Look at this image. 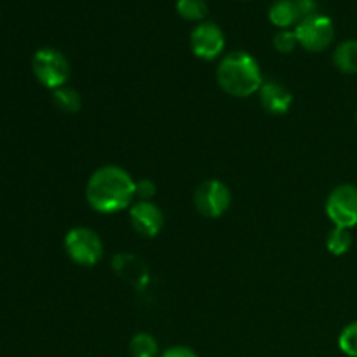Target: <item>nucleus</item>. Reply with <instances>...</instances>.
<instances>
[{
    "label": "nucleus",
    "instance_id": "412c9836",
    "mask_svg": "<svg viewBox=\"0 0 357 357\" xmlns=\"http://www.w3.org/2000/svg\"><path fill=\"white\" fill-rule=\"evenodd\" d=\"M160 357H199L192 349L185 347V345H174L169 347L166 352H162Z\"/></svg>",
    "mask_w": 357,
    "mask_h": 357
},
{
    "label": "nucleus",
    "instance_id": "1a4fd4ad",
    "mask_svg": "<svg viewBox=\"0 0 357 357\" xmlns=\"http://www.w3.org/2000/svg\"><path fill=\"white\" fill-rule=\"evenodd\" d=\"M129 220L132 229L143 237H157L164 227L162 211L152 201L132 202L129 208Z\"/></svg>",
    "mask_w": 357,
    "mask_h": 357
},
{
    "label": "nucleus",
    "instance_id": "6e6552de",
    "mask_svg": "<svg viewBox=\"0 0 357 357\" xmlns=\"http://www.w3.org/2000/svg\"><path fill=\"white\" fill-rule=\"evenodd\" d=\"M192 52L199 59L213 61L218 58L225 49V33L222 28L211 21H202L190 33Z\"/></svg>",
    "mask_w": 357,
    "mask_h": 357
},
{
    "label": "nucleus",
    "instance_id": "20e7f679",
    "mask_svg": "<svg viewBox=\"0 0 357 357\" xmlns=\"http://www.w3.org/2000/svg\"><path fill=\"white\" fill-rule=\"evenodd\" d=\"M31 68L38 82L47 89H59L70 77V63L61 51L52 47L38 49L31 59Z\"/></svg>",
    "mask_w": 357,
    "mask_h": 357
},
{
    "label": "nucleus",
    "instance_id": "2eb2a0df",
    "mask_svg": "<svg viewBox=\"0 0 357 357\" xmlns=\"http://www.w3.org/2000/svg\"><path fill=\"white\" fill-rule=\"evenodd\" d=\"M176 10L183 20L202 23L209 13V7L206 0H178Z\"/></svg>",
    "mask_w": 357,
    "mask_h": 357
},
{
    "label": "nucleus",
    "instance_id": "423d86ee",
    "mask_svg": "<svg viewBox=\"0 0 357 357\" xmlns=\"http://www.w3.org/2000/svg\"><path fill=\"white\" fill-rule=\"evenodd\" d=\"M194 204L206 218H220L232 204V192L223 181L206 180L195 190Z\"/></svg>",
    "mask_w": 357,
    "mask_h": 357
},
{
    "label": "nucleus",
    "instance_id": "0eeeda50",
    "mask_svg": "<svg viewBox=\"0 0 357 357\" xmlns=\"http://www.w3.org/2000/svg\"><path fill=\"white\" fill-rule=\"evenodd\" d=\"M326 215L335 227L349 229L357 225V187L345 183L328 195Z\"/></svg>",
    "mask_w": 357,
    "mask_h": 357
},
{
    "label": "nucleus",
    "instance_id": "ddd939ff",
    "mask_svg": "<svg viewBox=\"0 0 357 357\" xmlns=\"http://www.w3.org/2000/svg\"><path fill=\"white\" fill-rule=\"evenodd\" d=\"M131 357H160L157 340L149 333H138L129 342Z\"/></svg>",
    "mask_w": 357,
    "mask_h": 357
},
{
    "label": "nucleus",
    "instance_id": "a211bd4d",
    "mask_svg": "<svg viewBox=\"0 0 357 357\" xmlns=\"http://www.w3.org/2000/svg\"><path fill=\"white\" fill-rule=\"evenodd\" d=\"M274 47L281 54H289L298 47V38H296L295 30H281L274 37Z\"/></svg>",
    "mask_w": 357,
    "mask_h": 357
},
{
    "label": "nucleus",
    "instance_id": "9b49d317",
    "mask_svg": "<svg viewBox=\"0 0 357 357\" xmlns=\"http://www.w3.org/2000/svg\"><path fill=\"white\" fill-rule=\"evenodd\" d=\"M268 20L281 30H289L300 23V14L296 10L295 0H275L268 9Z\"/></svg>",
    "mask_w": 357,
    "mask_h": 357
},
{
    "label": "nucleus",
    "instance_id": "f3484780",
    "mask_svg": "<svg viewBox=\"0 0 357 357\" xmlns=\"http://www.w3.org/2000/svg\"><path fill=\"white\" fill-rule=\"evenodd\" d=\"M338 347L349 357H357V321L347 324L338 337Z\"/></svg>",
    "mask_w": 357,
    "mask_h": 357
},
{
    "label": "nucleus",
    "instance_id": "6ab92c4d",
    "mask_svg": "<svg viewBox=\"0 0 357 357\" xmlns=\"http://www.w3.org/2000/svg\"><path fill=\"white\" fill-rule=\"evenodd\" d=\"M155 190V183L149 178H142V180L136 181V197H138V201H152Z\"/></svg>",
    "mask_w": 357,
    "mask_h": 357
},
{
    "label": "nucleus",
    "instance_id": "9d476101",
    "mask_svg": "<svg viewBox=\"0 0 357 357\" xmlns=\"http://www.w3.org/2000/svg\"><path fill=\"white\" fill-rule=\"evenodd\" d=\"M258 94H260L261 107L272 115L286 114L293 103L291 91L278 80H264Z\"/></svg>",
    "mask_w": 357,
    "mask_h": 357
},
{
    "label": "nucleus",
    "instance_id": "4468645a",
    "mask_svg": "<svg viewBox=\"0 0 357 357\" xmlns=\"http://www.w3.org/2000/svg\"><path fill=\"white\" fill-rule=\"evenodd\" d=\"M52 101L65 114H77L80 110V107H82L80 94L75 89H70V87L65 86L52 91Z\"/></svg>",
    "mask_w": 357,
    "mask_h": 357
},
{
    "label": "nucleus",
    "instance_id": "dca6fc26",
    "mask_svg": "<svg viewBox=\"0 0 357 357\" xmlns=\"http://www.w3.org/2000/svg\"><path fill=\"white\" fill-rule=\"evenodd\" d=\"M326 248L331 255L335 257H342V255L349 253L352 248V236L349 229H342V227H335L326 237Z\"/></svg>",
    "mask_w": 357,
    "mask_h": 357
},
{
    "label": "nucleus",
    "instance_id": "f8f14e48",
    "mask_svg": "<svg viewBox=\"0 0 357 357\" xmlns=\"http://www.w3.org/2000/svg\"><path fill=\"white\" fill-rule=\"evenodd\" d=\"M333 63L342 73L356 75L357 73V38L345 40L335 49Z\"/></svg>",
    "mask_w": 357,
    "mask_h": 357
},
{
    "label": "nucleus",
    "instance_id": "aec40b11",
    "mask_svg": "<svg viewBox=\"0 0 357 357\" xmlns=\"http://www.w3.org/2000/svg\"><path fill=\"white\" fill-rule=\"evenodd\" d=\"M295 6L300 14V21L316 14V0H295Z\"/></svg>",
    "mask_w": 357,
    "mask_h": 357
},
{
    "label": "nucleus",
    "instance_id": "39448f33",
    "mask_svg": "<svg viewBox=\"0 0 357 357\" xmlns=\"http://www.w3.org/2000/svg\"><path fill=\"white\" fill-rule=\"evenodd\" d=\"M295 35L298 38V45L305 51L323 52L333 44L335 24L328 16L316 13L296 24Z\"/></svg>",
    "mask_w": 357,
    "mask_h": 357
},
{
    "label": "nucleus",
    "instance_id": "7ed1b4c3",
    "mask_svg": "<svg viewBox=\"0 0 357 357\" xmlns=\"http://www.w3.org/2000/svg\"><path fill=\"white\" fill-rule=\"evenodd\" d=\"M65 251L70 260L82 267H93L103 258V241L87 227H75L65 236Z\"/></svg>",
    "mask_w": 357,
    "mask_h": 357
},
{
    "label": "nucleus",
    "instance_id": "f03ea898",
    "mask_svg": "<svg viewBox=\"0 0 357 357\" xmlns=\"http://www.w3.org/2000/svg\"><path fill=\"white\" fill-rule=\"evenodd\" d=\"M216 82L230 96L246 98L260 91L264 77L253 56L237 51L230 52L220 61L216 68Z\"/></svg>",
    "mask_w": 357,
    "mask_h": 357
},
{
    "label": "nucleus",
    "instance_id": "f257e3e1",
    "mask_svg": "<svg viewBox=\"0 0 357 357\" xmlns=\"http://www.w3.org/2000/svg\"><path fill=\"white\" fill-rule=\"evenodd\" d=\"M91 209L101 215H114L131 208L136 199V181L119 166H103L91 174L86 187Z\"/></svg>",
    "mask_w": 357,
    "mask_h": 357
}]
</instances>
